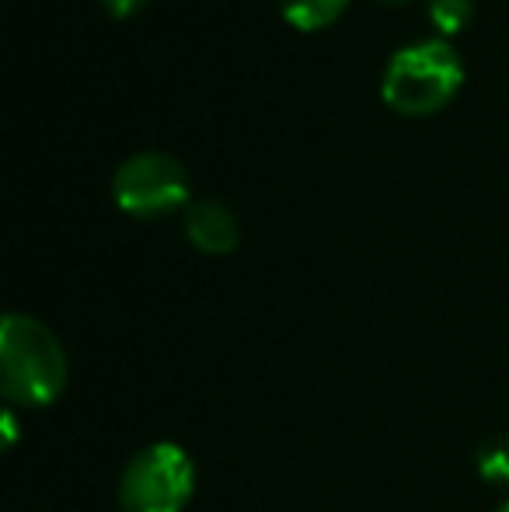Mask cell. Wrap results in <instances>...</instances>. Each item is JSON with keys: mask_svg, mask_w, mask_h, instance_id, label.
Segmentation results:
<instances>
[{"mask_svg": "<svg viewBox=\"0 0 509 512\" xmlns=\"http://www.w3.org/2000/svg\"><path fill=\"white\" fill-rule=\"evenodd\" d=\"M475 467L489 485H509V436H492L478 446Z\"/></svg>", "mask_w": 509, "mask_h": 512, "instance_id": "52a82bcc", "label": "cell"}, {"mask_svg": "<svg viewBox=\"0 0 509 512\" xmlns=\"http://www.w3.org/2000/svg\"><path fill=\"white\" fill-rule=\"evenodd\" d=\"M185 237L203 255H231L241 241L238 216L220 199H192L185 206Z\"/></svg>", "mask_w": 509, "mask_h": 512, "instance_id": "5b68a950", "label": "cell"}, {"mask_svg": "<svg viewBox=\"0 0 509 512\" xmlns=\"http://www.w3.org/2000/svg\"><path fill=\"white\" fill-rule=\"evenodd\" d=\"M464 84V60L447 39L408 42L387 60L381 98L391 112L422 119L436 115L457 98Z\"/></svg>", "mask_w": 509, "mask_h": 512, "instance_id": "7a4b0ae2", "label": "cell"}, {"mask_svg": "<svg viewBox=\"0 0 509 512\" xmlns=\"http://www.w3.org/2000/svg\"><path fill=\"white\" fill-rule=\"evenodd\" d=\"M377 4H387V7H401V4H412V0H377Z\"/></svg>", "mask_w": 509, "mask_h": 512, "instance_id": "30bf717a", "label": "cell"}, {"mask_svg": "<svg viewBox=\"0 0 509 512\" xmlns=\"http://www.w3.org/2000/svg\"><path fill=\"white\" fill-rule=\"evenodd\" d=\"M98 4L105 7V14H112V18H133L136 11H143L147 7V0H98Z\"/></svg>", "mask_w": 509, "mask_h": 512, "instance_id": "9c48e42d", "label": "cell"}, {"mask_svg": "<svg viewBox=\"0 0 509 512\" xmlns=\"http://www.w3.org/2000/svg\"><path fill=\"white\" fill-rule=\"evenodd\" d=\"M276 7L297 32H321L346 14L349 0H276Z\"/></svg>", "mask_w": 509, "mask_h": 512, "instance_id": "8992f818", "label": "cell"}, {"mask_svg": "<svg viewBox=\"0 0 509 512\" xmlns=\"http://www.w3.org/2000/svg\"><path fill=\"white\" fill-rule=\"evenodd\" d=\"M496 512H509V502H503V506H499Z\"/></svg>", "mask_w": 509, "mask_h": 512, "instance_id": "8fae6325", "label": "cell"}, {"mask_svg": "<svg viewBox=\"0 0 509 512\" xmlns=\"http://www.w3.org/2000/svg\"><path fill=\"white\" fill-rule=\"evenodd\" d=\"M196 492V464L178 443H150L119 478L123 512H182Z\"/></svg>", "mask_w": 509, "mask_h": 512, "instance_id": "3957f363", "label": "cell"}, {"mask_svg": "<svg viewBox=\"0 0 509 512\" xmlns=\"http://www.w3.org/2000/svg\"><path fill=\"white\" fill-rule=\"evenodd\" d=\"M70 363L56 331L32 314H4L0 321V391L7 405L46 408L67 391Z\"/></svg>", "mask_w": 509, "mask_h": 512, "instance_id": "6da1fadb", "label": "cell"}, {"mask_svg": "<svg viewBox=\"0 0 509 512\" xmlns=\"http://www.w3.org/2000/svg\"><path fill=\"white\" fill-rule=\"evenodd\" d=\"M112 199L136 220H161L192 203V182L185 164L164 150H140L126 157L112 175Z\"/></svg>", "mask_w": 509, "mask_h": 512, "instance_id": "277c9868", "label": "cell"}, {"mask_svg": "<svg viewBox=\"0 0 509 512\" xmlns=\"http://www.w3.org/2000/svg\"><path fill=\"white\" fill-rule=\"evenodd\" d=\"M471 18H475V0H429V21L443 39L464 32Z\"/></svg>", "mask_w": 509, "mask_h": 512, "instance_id": "ba28073f", "label": "cell"}]
</instances>
